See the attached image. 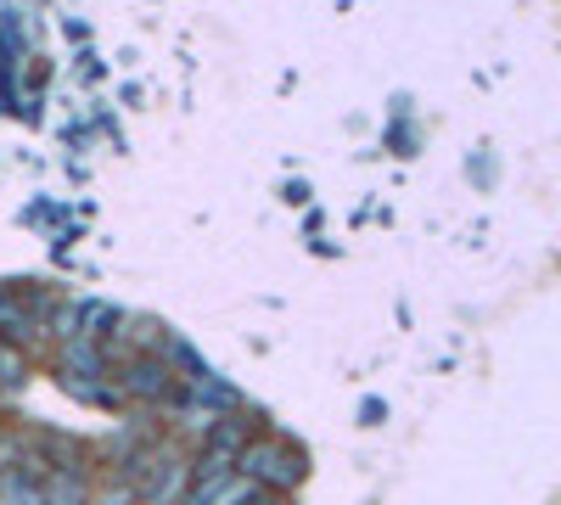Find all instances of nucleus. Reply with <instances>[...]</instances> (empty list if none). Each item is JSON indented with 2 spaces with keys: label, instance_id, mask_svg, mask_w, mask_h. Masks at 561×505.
<instances>
[{
  "label": "nucleus",
  "instance_id": "f257e3e1",
  "mask_svg": "<svg viewBox=\"0 0 561 505\" xmlns=\"http://www.w3.org/2000/svg\"><path fill=\"white\" fill-rule=\"evenodd\" d=\"M242 467H248L253 478H270V483H293V478H298L293 455H287V449H270V444H264V449H248Z\"/></svg>",
  "mask_w": 561,
  "mask_h": 505
}]
</instances>
